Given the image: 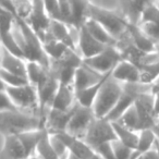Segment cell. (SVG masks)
I'll use <instances>...</instances> for the list:
<instances>
[{"label":"cell","mask_w":159,"mask_h":159,"mask_svg":"<svg viewBox=\"0 0 159 159\" xmlns=\"http://www.w3.org/2000/svg\"><path fill=\"white\" fill-rule=\"evenodd\" d=\"M16 26L19 31V36H16L19 45L22 48L24 58L27 61H36L50 66V61L44 50L43 42L35 33L31 25L21 18H16Z\"/></svg>","instance_id":"1"},{"label":"cell","mask_w":159,"mask_h":159,"mask_svg":"<svg viewBox=\"0 0 159 159\" xmlns=\"http://www.w3.org/2000/svg\"><path fill=\"white\" fill-rule=\"evenodd\" d=\"M44 128V118L22 110L0 112V134L3 136Z\"/></svg>","instance_id":"2"},{"label":"cell","mask_w":159,"mask_h":159,"mask_svg":"<svg viewBox=\"0 0 159 159\" xmlns=\"http://www.w3.org/2000/svg\"><path fill=\"white\" fill-rule=\"evenodd\" d=\"M87 18L93 19L102 24L117 40H119L126 34L129 22L121 13L106 8L98 7L91 2L87 12Z\"/></svg>","instance_id":"3"},{"label":"cell","mask_w":159,"mask_h":159,"mask_svg":"<svg viewBox=\"0 0 159 159\" xmlns=\"http://www.w3.org/2000/svg\"><path fill=\"white\" fill-rule=\"evenodd\" d=\"M123 91V84L116 81L112 76L108 77L100 89L93 104V111L96 118H106L117 104Z\"/></svg>","instance_id":"4"},{"label":"cell","mask_w":159,"mask_h":159,"mask_svg":"<svg viewBox=\"0 0 159 159\" xmlns=\"http://www.w3.org/2000/svg\"><path fill=\"white\" fill-rule=\"evenodd\" d=\"M6 91L8 92L12 102H14L19 110L34 113V115H39L38 94L36 89L32 84L27 83L25 85L16 87H6Z\"/></svg>","instance_id":"5"},{"label":"cell","mask_w":159,"mask_h":159,"mask_svg":"<svg viewBox=\"0 0 159 159\" xmlns=\"http://www.w3.org/2000/svg\"><path fill=\"white\" fill-rule=\"evenodd\" d=\"M122 59H123L122 53L117 47V45H109V46L105 47L104 50L100 51L97 55L83 59V62L91 69L95 70L96 72L105 75L107 73L112 72L115 66Z\"/></svg>","instance_id":"6"},{"label":"cell","mask_w":159,"mask_h":159,"mask_svg":"<svg viewBox=\"0 0 159 159\" xmlns=\"http://www.w3.org/2000/svg\"><path fill=\"white\" fill-rule=\"evenodd\" d=\"M115 139H117V135L112 122L105 118H95L84 137V141L93 149L102 144L109 143Z\"/></svg>","instance_id":"7"},{"label":"cell","mask_w":159,"mask_h":159,"mask_svg":"<svg viewBox=\"0 0 159 159\" xmlns=\"http://www.w3.org/2000/svg\"><path fill=\"white\" fill-rule=\"evenodd\" d=\"M95 118L96 116L93 111V108L81 106L76 102L73 108L72 116L70 118L66 132L84 139L85 135Z\"/></svg>","instance_id":"8"},{"label":"cell","mask_w":159,"mask_h":159,"mask_svg":"<svg viewBox=\"0 0 159 159\" xmlns=\"http://www.w3.org/2000/svg\"><path fill=\"white\" fill-rule=\"evenodd\" d=\"M59 84L60 83L58 79L49 68L42 81L35 86L38 94V99H39V115L43 118H44L46 111L50 108Z\"/></svg>","instance_id":"9"},{"label":"cell","mask_w":159,"mask_h":159,"mask_svg":"<svg viewBox=\"0 0 159 159\" xmlns=\"http://www.w3.org/2000/svg\"><path fill=\"white\" fill-rule=\"evenodd\" d=\"M25 21L31 25V27L35 31L42 42L46 39L48 36L51 19L45 9L43 0H33V8H32L31 14Z\"/></svg>","instance_id":"10"},{"label":"cell","mask_w":159,"mask_h":159,"mask_svg":"<svg viewBox=\"0 0 159 159\" xmlns=\"http://www.w3.org/2000/svg\"><path fill=\"white\" fill-rule=\"evenodd\" d=\"M134 105L137 110V113H139L142 130L154 128V125L157 123L158 119L156 118L154 112L152 97V94H150V89L149 91L141 92L136 96V98H135Z\"/></svg>","instance_id":"11"},{"label":"cell","mask_w":159,"mask_h":159,"mask_svg":"<svg viewBox=\"0 0 159 159\" xmlns=\"http://www.w3.org/2000/svg\"><path fill=\"white\" fill-rule=\"evenodd\" d=\"M106 47L102 43L97 40L87 29L82 25L77 31V48L80 49V55L82 56L83 59L91 58L93 56L99 53Z\"/></svg>","instance_id":"12"},{"label":"cell","mask_w":159,"mask_h":159,"mask_svg":"<svg viewBox=\"0 0 159 159\" xmlns=\"http://www.w3.org/2000/svg\"><path fill=\"white\" fill-rule=\"evenodd\" d=\"M73 108L70 110H59V109L49 108L44 116V128L49 133L64 132L72 116Z\"/></svg>","instance_id":"13"},{"label":"cell","mask_w":159,"mask_h":159,"mask_svg":"<svg viewBox=\"0 0 159 159\" xmlns=\"http://www.w3.org/2000/svg\"><path fill=\"white\" fill-rule=\"evenodd\" d=\"M111 76L121 84H135L141 81V70L135 63L122 59L112 70Z\"/></svg>","instance_id":"14"},{"label":"cell","mask_w":159,"mask_h":159,"mask_svg":"<svg viewBox=\"0 0 159 159\" xmlns=\"http://www.w3.org/2000/svg\"><path fill=\"white\" fill-rule=\"evenodd\" d=\"M62 139L63 143L66 144L68 152L79 157L80 159H89L94 154L95 150L84 141V139L76 137L68 132H59L57 133Z\"/></svg>","instance_id":"15"},{"label":"cell","mask_w":159,"mask_h":159,"mask_svg":"<svg viewBox=\"0 0 159 159\" xmlns=\"http://www.w3.org/2000/svg\"><path fill=\"white\" fill-rule=\"evenodd\" d=\"M154 0H119L121 14L133 24H139L144 10Z\"/></svg>","instance_id":"16"},{"label":"cell","mask_w":159,"mask_h":159,"mask_svg":"<svg viewBox=\"0 0 159 159\" xmlns=\"http://www.w3.org/2000/svg\"><path fill=\"white\" fill-rule=\"evenodd\" d=\"M106 75V74H105ZM100 73L96 72L95 70L91 69L89 66L83 62L79 68L76 69L73 79V86H74L75 92H79L81 89H84L95 83L99 82L100 80L105 76Z\"/></svg>","instance_id":"17"},{"label":"cell","mask_w":159,"mask_h":159,"mask_svg":"<svg viewBox=\"0 0 159 159\" xmlns=\"http://www.w3.org/2000/svg\"><path fill=\"white\" fill-rule=\"evenodd\" d=\"M0 68L27 79V60L9 52L2 46L0 51Z\"/></svg>","instance_id":"18"},{"label":"cell","mask_w":159,"mask_h":159,"mask_svg":"<svg viewBox=\"0 0 159 159\" xmlns=\"http://www.w3.org/2000/svg\"><path fill=\"white\" fill-rule=\"evenodd\" d=\"M76 104V95L73 84H59L50 108L70 110Z\"/></svg>","instance_id":"19"},{"label":"cell","mask_w":159,"mask_h":159,"mask_svg":"<svg viewBox=\"0 0 159 159\" xmlns=\"http://www.w3.org/2000/svg\"><path fill=\"white\" fill-rule=\"evenodd\" d=\"M126 34L128 37L130 38L131 43L136 47L139 50L145 53L155 52L156 50V45L152 39L147 37L143 30L139 27V24H133L129 22L128 29H126Z\"/></svg>","instance_id":"20"},{"label":"cell","mask_w":159,"mask_h":159,"mask_svg":"<svg viewBox=\"0 0 159 159\" xmlns=\"http://www.w3.org/2000/svg\"><path fill=\"white\" fill-rule=\"evenodd\" d=\"M3 146L1 149V158L2 159H24V158H33L27 155L24 146H23L21 139H19L18 134L7 135L3 136Z\"/></svg>","instance_id":"21"},{"label":"cell","mask_w":159,"mask_h":159,"mask_svg":"<svg viewBox=\"0 0 159 159\" xmlns=\"http://www.w3.org/2000/svg\"><path fill=\"white\" fill-rule=\"evenodd\" d=\"M71 29H72V26L66 24L63 21L51 19L50 26H49V32H48V37L59 40V42L63 43V44L66 45L68 47H70L71 49L76 50V44H75L74 39H73V37H72ZM43 42H44V40H43Z\"/></svg>","instance_id":"22"},{"label":"cell","mask_w":159,"mask_h":159,"mask_svg":"<svg viewBox=\"0 0 159 159\" xmlns=\"http://www.w3.org/2000/svg\"><path fill=\"white\" fill-rule=\"evenodd\" d=\"M71 10L70 26L79 30L84 24L87 19L89 7L91 5L89 0H69Z\"/></svg>","instance_id":"23"},{"label":"cell","mask_w":159,"mask_h":159,"mask_svg":"<svg viewBox=\"0 0 159 159\" xmlns=\"http://www.w3.org/2000/svg\"><path fill=\"white\" fill-rule=\"evenodd\" d=\"M111 72L110 73H107L102 80H100L99 82L95 83V84L91 85V86L86 87L84 89H81L79 92H75V95H76V102L80 104L81 106H84V107H89L92 108L93 107V104L95 102L96 97H97L98 93H99L100 89L102 86L104 85V83L106 82V80L110 76Z\"/></svg>","instance_id":"24"},{"label":"cell","mask_w":159,"mask_h":159,"mask_svg":"<svg viewBox=\"0 0 159 159\" xmlns=\"http://www.w3.org/2000/svg\"><path fill=\"white\" fill-rule=\"evenodd\" d=\"M85 27L87 29V31L94 36L97 40H99L100 43H102L106 46L109 45H117L118 40L102 26V24H99L98 22H96L95 20L91 18H87L84 22Z\"/></svg>","instance_id":"25"},{"label":"cell","mask_w":159,"mask_h":159,"mask_svg":"<svg viewBox=\"0 0 159 159\" xmlns=\"http://www.w3.org/2000/svg\"><path fill=\"white\" fill-rule=\"evenodd\" d=\"M112 125L113 129H115L116 135H117V139H119L120 142H122L123 144H125L126 146H129L134 150L137 146V143H139V132L132 130V129H129L128 126L123 125V124L117 121H113Z\"/></svg>","instance_id":"26"},{"label":"cell","mask_w":159,"mask_h":159,"mask_svg":"<svg viewBox=\"0 0 159 159\" xmlns=\"http://www.w3.org/2000/svg\"><path fill=\"white\" fill-rule=\"evenodd\" d=\"M157 139V136L152 129H145V130L139 131V137L137 146L132 152V156L130 159H137L139 156L146 152L147 150L152 149L155 145V142Z\"/></svg>","instance_id":"27"},{"label":"cell","mask_w":159,"mask_h":159,"mask_svg":"<svg viewBox=\"0 0 159 159\" xmlns=\"http://www.w3.org/2000/svg\"><path fill=\"white\" fill-rule=\"evenodd\" d=\"M46 129L45 128H40V129H36V130H31V131H26V132H23L21 134H18L19 139H21L23 146H24L25 150H26L27 155L30 157H34L35 154V149L37 147L38 143H39L40 139L44 135Z\"/></svg>","instance_id":"28"},{"label":"cell","mask_w":159,"mask_h":159,"mask_svg":"<svg viewBox=\"0 0 159 159\" xmlns=\"http://www.w3.org/2000/svg\"><path fill=\"white\" fill-rule=\"evenodd\" d=\"M34 157L36 159H58L59 156L55 152L52 145L50 143V137H49V132L45 131L44 135L40 139L37 147L35 149Z\"/></svg>","instance_id":"29"},{"label":"cell","mask_w":159,"mask_h":159,"mask_svg":"<svg viewBox=\"0 0 159 159\" xmlns=\"http://www.w3.org/2000/svg\"><path fill=\"white\" fill-rule=\"evenodd\" d=\"M117 122H120L123 125L128 126L129 129H132V130L137 131V132H139L142 130L139 113H137V110L135 108L134 104L122 115V117Z\"/></svg>","instance_id":"30"},{"label":"cell","mask_w":159,"mask_h":159,"mask_svg":"<svg viewBox=\"0 0 159 159\" xmlns=\"http://www.w3.org/2000/svg\"><path fill=\"white\" fill-rule=\"evenodd\" d=\"M0 80L5 83L6 87H16L30 83L26 77L9 72L2 68H0Z\"/></svg>","instance_id":"31"},{"label":"cell","mask_w":159,"mask_h":159,"mask_svg":"<svg viewBox=\"0 0 159 159\" xmlns=\"http://www.w3.org/2000/svg\"><path fill=\"white\" fill-rule=\"evenodd\" d=\"M141 22H152L159 25V6L157 3L152 2L146 7L139 23Z\"/></svg>","instance_id":"32"},{"label":"cell","mask_w":159,"mask_h":159,"mask_svg":"<svg viewBox=\"0 0 159 159\" xmlns=\"http://www.w3.org/2000/svg\"><path fill=\"white\" fill-rule=\"evenodd\" d=\"M112 145L113 152L117 157V159H130L132 156L133 149L130 148L129 146H126L125 144H123L122 142H120L119 139H115L111 142Z\"/></svg>","instance_id":"33"},{"label":"cell","mask_w":159,"mask_h":159,"mask_svg":"<svg viewBox=\"0 0 159 159\" xmlns=\"http://www.w3.org/2000/svg\"><path fill=\"white\" fill-rule=\"evenodd\" d=\"M139 27L143 30L144 33L147 35L149 39L155 43V45L159 43V25L154 24L152 22H141L139 23Z\"/></svg>","instance_id":"34"},{"label":"cell","mask_w":159,"mask_h":159,"mask_svg":"<svg viewBox=\"0 0 159 159\" xmlns=\"http://www.w3.org/2000/svg\"><path fill=\"white\" fill-rule=\"evenodd\" d=\"M44 7L50 19L61 21V13L59 9V0H43Z\"/></svg>","instance_id":"35"},{"label":"cell","mask_w":159,"mask_h":159,"mask_svg":"<svg viewBox=\"0 0 159 159\" xmlns=\"http://www.w3.org/2000/svg\"><path fill=\"white\" fill-rule=\"evenodd\" d=\"M49 137H50L51 145H52L53 149L57 152L58 156L61 157L68 152L66 144L63 143V141H62V139L59 136V134H57V133H49Z\"/></svg>","instance_id":"36"},{"label":"cell","mask_w":159,"mask_h":159,"mask_svg":"<svg viewBox=\"0 0 159 159\" xmlns=\"http://www.w3.org/2000/svg\"><path fill=\"white\" fill-rule=\"evenodd\" d=\"M9 110H19V109L12 102L8 92L6 89H0V112Z\"/></svg>","instance_id":"37"},{"label":"cell","mask_w":159,"mask_h":159,"mask_svg":"<svg viewBox=\"0 0 159 159\" xmlns=\"http://www.w3.org/2000/svg\"><path fill=\"white\" fill-rule=\"evenodd\" d=\"M94 150H95L102 159H117V157H116V155H115V152H113L112 145H111V142L102 144V145H99L98 147H96Z\"/></svg>","instance_id":"38"},{"label":"cell","mask_w":159,"mask_h":159,"mask_svg":"<svg viewBox=\"0 0 159 159\" xmlns=\"http://www.w3.org/2000/svg\"><path fill=\"white\" fill-rule=\"evenodd\" d=\"M150 94L152 97V107L156 118L159 120V84L154 83L150 86Z\"/></svg>","instance_id":"39"},{"label":"cell","mask_w":159,"mask_h":159,"mask_svg":"<svg viewBox=\"0 0 159 159\" xmlns=\"http://www.w3.org/2000/svg\"><path fill=\"white\" fill-rule=\"evenodd\" d=\"M0 6L2 8H5V9H7L8 11L12 12L16 16V11H14V8L12 6V3L10 2V0H0Z\"/></svg>","instance_id":"40"},{"label":"cell","mask_w":159,"mask_h":159,"mask_svg":"<svg viewBox=\"0 0 159 159\" xmlns=\"http://www.w3.org/2000/svg\"><path fill=\"white\" fill-rule=\"evenodd\" d=\"M152 131H154L155 134H156L157 139H159V120L157 121V123L154 125V128H152Z\"/></svg>","instance_id":"41"},{"label":"cell","mask_w":159,"mask_h":159,"mask_svg":"<svg viewBox=\"0 0 159 159\" xmlns=\"http://www.w3.org/2000/svg\"><path fill=\"white\" fill-rule=\"evenodd\" d=\"M89 159H102V157L99 156V155L97 154V152H95V154H94L93 156H92V157H91V158H89Z\"/></svg>","instance_id":"42"},{"label":"cell","mask_w":159,"mask_h":159,"mask_svg":"<svg viewBox=\"0 0 159 159\" xmlns=\"http://www.w3.org/2000/svg\"><path fill=\"white\" fill-rule=\"evenodd\" d=\"M0 89H6V85H5V83L0 80Z\"/></svg>","instance_id":"43"},{"label":"cell","mask_w":159,"mask_h":159,"mask_svg":"<svg viewBox=\"0 0 159 159\" xmlns=\"http://www.w3.org/2000/svg\"><path fill=\"white\" fill-rule=\"evenodd\" d=\"M155 51H156V53L158 55V57H159V43H158V44H156V50H155Z\"/></svg>","instance_id":"44"},{"label":"cell","mask_w":159,"mask_h":159,"mask_svg":"<svg viewBox=\"0 0 159 159\" xmlns=\"http://www.w3.org/2000/svg\"><path fill=\"white\" fill-rule=\"evenodd\" d=\"M66 157H68V152H66V155H63V156L59 157V158H58V159H66Z\"/></svg>","instance_id":"45"},{"label":"cell","mask_w":159,"mask_h":159,"mask_svg":"<svg viewBox=\"0 0 159 159\" xmlns=\"http://www.w3.org/2000/svg\"><path fill=\"white\" fill-rule=\"evenodd\" d=\"M155 83H157V84H159V77H158V80H157V81H156V82H155Z\"/></svg>","instance_id":"46"},{"label":"cell","mask_w":159,"mask_h":159,"mask_svg":"<svg viewBox=\"0 0 159 159\" xmlns=\"http://www.w3.org/2000/svg\"><path fill=\"white\" fill-rule=\"evenodd\" d=\"M13 1H16V0H10V2H11V3L13 2Z\"/></svg>","instance_id":"47"},{"label":"cell","mask_w":159,"mask_h":159,"mask_svg":"<svg viewBox=\"0 0 159 159\" xmlns=\"http://www.w3.org/2000/svg\"><path fill=\"white\" fill-rule=\"evenodd\" d=\"M157 5H158V6H159V0H157Z\"/></svg>","instance_id":"48"},{"label":"cell","mask_w":159,"mask_h":159,"mask_svg":"<svg viewBox=\"0 0 159 159\" xmlns=\"http://www.w3.org/2000/svg\"><path fill=\"white\" fill-rule=\"evenodd\" d=\"M0 51H1V44H0Z\"/></svg>","instance_id":"49"},{"label":"cell","mask_w":159,"mask_h":159,"mask_svg":"<svg viewBox=\"0 0 159 159\" xmlns=\"http://www.w3.org/2000/svg\"><path fill=\"white\" fill-rule=\"evenodd\" d=\"M24 159H33V158H24Z\"/></svg>","instance_id":"50"},{"label":"cell","mask_w":159,"mask_h":159,"mask_svg":"<svg viewBox=\"0 0 159 159\" xmlns=\"http://www.w3.org/2000/svg\"><path fill=\"white\" fill-rule=\"evenodd\" d=\"M33 159H36V158H35V157H33Z\"/></svg>","instance_id":"51"}]
</instances>
